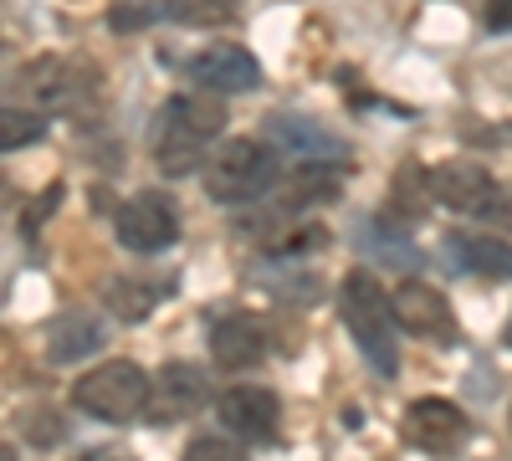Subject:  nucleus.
I'll return each instance as SVG.
<instances>
[{
	"instance_id": "5",
	"label": "nucleus",
	"mask_w": 512,
	"mask_h": 461,
	"mask_svg": "<svg viewBox=\"0 0 512 461\" xmlns=\"http://www.w3.org/2000/svg\"><path fill=\"white\" fill-rule=\"evenodd\" d=\"M431 190L446 211L456 216H472V221H502L512 226V195L482 170L472 159H446L431 170Z\"/></svg>"
},
{
	"instance_id": "10",
	"label": "nucleus",
	"mask_w": 512,
	"mask_h": 461,
	"mask_svg": "<svg viewBox=\"0 0 512 461\" xmlns=\"http://www.w3.org/2000/svg\"><path fill=\"white\" fill-rule=\"evenodd\" d=\"M216 415H221V426H226L231 436L267 441V436L277 431V415H282V405H277V395H272L267 385H231V390L221 395Z\"/></svg>"
},
{
	"instance_id": "6",
	"label": "nucleus",
	"mask_w": 512,
	"mask_h": 461,
	"mask_svg": "<svg viewBox=\"0 0 512 461\" xmlns=\"http://www.w3.org/2000/svg\"><path fill=\"white\" fill-rule=\"evenodd\" d=\"M118 241L128 251H139V257H154V251L164 246H175L180 236V211H175V200H169L164 190H144L134 200H123L118 205Z\"/></svg>"
},
{
	"instance_id": "4",
	"label": "nucleus",
	"mask_w": 512,
	"mask_h": 461,
	"mask_svg": "<svg viewBox=\"0 0 512 461\" xmlns=\"http://www.w3.org/2000/svg\"><path fill=\"white\" fill-rule=\"evenodd\" d=\"M277 185V154L262 139H226L205 164V190L221 205H246Z\"/></svg>"
},
{
	"instance_id": "23",
	"label": "nucleus",
	"mask_w": 512,
	"mask_h": 461,
	"mask_svg": "<svg viewBox=\"0 0 512 461\" xmlns=\"http://www.w3.org/2000/svg\"><path fill=\"white\" fill-rule=\"evenodd\" d=\"M487 26L492 31H512V0H487Z\"/></svg>"
},
{
	"instance_id": "13",
	"label": "nucleus",
	"mask_w": 512,
	"mask_h": 461,
	"mask_svg": "<svg viewBox=\"0 0 512 461\" xmlns=\"http://www.w3.org/2000/svg\"><path fill=\"white\" fill-rule=\"evenodd\" d=\"M456 267L477 272V277H512V241L497 236H477V231H451L446 236Z\"/></svg>"
},
{
	"instance_id": "27",
	"label": "nucleus",
	"mask_w": 512,
	"mask_h": 461,
	"mask_svg": "<svg viewBox=\"0 0 512 461\" xmlns=\"http://www.w3.org/2000/svg\"><path fill=\"white\" fill-rule=\"evenodd\" d=\"M507 426H512V405H507Z\"/></svg>"
},
{
	"instance_id": "21",
	"label": "nucleus",
	"mask_w": 512,
	"mask_h": 461,
	"mask_svg": "<svg viewBox=\"0 0 512 461\" xmlns=\"http://www.w3.org/2000/svg\"><path fill=\"white\" fill-rule=\"evenodd\" d=\"M180 461H246V451L236 441H226V436H195Z\"/></svg>"
},
{
	"instance_id": "26",
	"label": "nucleus",
	"mask_w": 512,
	"mask_h": 461,
	"mask_svg": "<svg viewBox=\"0 0 512 461\" xmlns=\"http://www.w3.org/2000/svg\"><path fill=\"white\" fill-rule=\"evenodd\" d=\"M507 344H512V318H507Z\"/></svg>"
},
{
	"instance_id": "11",
	"label": "nucleus",
	"mask_w": 512,
	"mask_h": 461,
	"mask_svg": "<svg viewBox=\"0 0 512 461\" xmlns=\"http://www.w3.org/2000/svg\"><path fill=\"white\" fill-rule=\"evenodd\" d=\"M210 354H216L221 369H256L267 359V333L246 313H226L216 328H210Z\"/></svg>"
},
{
	"instance_id": "15",
	"label": "nucleus",
	"mask_w": 512,
	"mask_h": 461,
	"mask_svg": "<svg viewBox=\"0 0 512 461\" xmlns=\"http://www.w3.org/2000/svg\"><path fill=\"white\" fill-rule=\"evenodd\" d=\"M431 195H436V190H431V175L420 180L415 164H405L400 180H395L390 205H384V216H400V226H410V221H420V200H431Z\"/></svg>"
},
{
	"instance_id": "3",
	"label": "nucleus",
	"mask_w": 512,
	"mask_h": 461,
	"mask_svg": "<svg viewBox=\"0 0 512 461\" xmlns=\"http://www.w3.org/2000/svg\"><path fill=\"white\" fill-rule=\"evenodd\" d=\"M149 400H154V380L128 359H108V364L88 369L72 385V405L82 415H93V421H108V426L139 421V415L149 410Z\"/></svg>"
},
{
	"instance_id": "14",
	"label": "nucleus",
	"mask_w": 512,
	"mask_h": 461,
	"mask_svg": "<svg viewBox=\"0 0 512 461\" xmlns=\"http://www.w3.org/2000/svg\"><path fill=\"white\" fill-rule=\"evenodd\" d=\"M98 344H103L98 323L82 318V313H67V318L52 323V333H47V354H52L57 364H72V359H82V354H93Z\"/></svg>"
},
{
	"instance_id": "22",
	"label": "nucleus",
	"mask_w": 512,
	"mask_h": 461,
	"mask_svg": "<svg viewBox=\"0 0 512 461\" xmlns=\"http://www.w3.org/2000/svg\"><path fill=\"white\" fill-rule=\"evenodd\" d=\"M52 205H62V185H52V190L41 195V200L31 205V211H26V231H36L41 221H47V216H52Z\"/></svg>"
},
{
	"instance_id": "20",
	"label": "nucleus",
	"mask_w": 512,
	"mask_h": 461,
	"mask_svg": "<svg viewBox=\"0 0 512 461\" xmlns=\"http://www.w3.org/2000/svg\"><path fill=\"white\" fill-rule=\"evenodd\" d=\"M108 308H113L118 318H128V323H139V318H149V308H154V292L139 287V282H113V287H108Z\"/></svg>"
},
{
	"instance_id": "19",
	"label": "nucleus",
	"mask_w": 512,
	"mask_h": 461,
	"mask_svg": "<svg viewBox=\"0 0 512 461\" xmlns=\"http://www.w3.org/2000/svg\"><path fill=\"white\" fill-rule=\"evenodd\" d=\"M236 11V0H169V16L180 26H216Z\"/></svg>"
},
{
	"instance_id": "8",
	"label": "nucleus",
	"mask_w": 512,
	"mask_h": 461,
	"mask_svg": "<svg viewBox=\"0 0 512 461\" xmlns=\"http://www.w3.org/2000/svg\"><path fill=\"white\" fill-rule=\"evenodd\" d=\"M190 77L200 82L205 93H246L262 82V67H256V57L246 47H231V41H216V47H205L190 57Z\"/></svg>"
},
{
	"instance_id": "16",
	"label": "nucleus",
	"mask_w": 512,
	"mask_h": 461,
	"mask_svg": "<svg viewBox=\"0 0 512 461\" xmlns=\"http://www.w3.org/2000/svg\"><path fill=\"white\" fill-rule=\"evenodd\" d=\"M159 385H164V395H169V405H175V410H180V405L195 410V405L205 400V380H200L195 364H164Z\"/></svg>"
},
{
	"instance_id": "12",
	"label": "nucleus",
	"mask_w": 512,
	"mask_h": 461,
	"mask_svg": "<svg viewBox=\"0 0 512 461\" xmlns=\"http://www.w3.org/2000/svg\"><path fill=\"white\" fill-rule=\"evenodd\" d=\"M77 82H88V72H82V67H72L67 57H41V62H31L21 72V93L36 108L57 113V108H67L77 98Z\"/></svg>"
},
{
	"instance_id": "9",
	"label": "nucleus",
	"mask_w": 512,
	"mask_h": 461,
	"mask_svg": "<svg viewBox=\"0 0 512 461\" xmlns=\"http://www.w3.org/2000/svg\"><path fill=\"white\" fill-rule=\"evenodd\" d=\"M405 436L420 446V451H431V456H451L461 451L466 441V415L451 405V400H436V395H425L405 410Z\"/></svg>"
},
{
	"instance_id": "25",
	"label": "nucleus",
	"mask_w": 512,
	"mask_h": 461,
	"mask_svg": "<svg viewBox=\"0 0 512 461\" xmlns=\"http://www.w3.org/2000/svg\"><path fill=\"white\" fill-rule=\"evenodd\" d=\"M88 461H134V456H123V451H98V456H88Z\"/></svg>"
},
{
	"instance_id": "7",
	"label": "nucleus",
	"mask_w": 512,
	"mask_h": 461,
	"mask_svg": "<svg viewBox=\"0 0 512 461\" xmlns=\"http://www.w3.org/2000/svg\"><path fill=\"white\" fill-rule=\"evenodd\" d=\"M395 323L405 328V333H415V339H451L456 333V313H451V303L441 298V292L431 287V282H400L395 292Z\"/></svg>"
},
{
	"instance_id": "24",
	"label": "nucleus",
	"mask_w": 512,
	"mask_h": 461,
	"mask_svg": "<svg viewBox=\"0 0 512 461\" xmlns=\"http://www.w3.org/2000/svg\"><path fill=\"white\" fill-rule=\"evenodd\" d=\"M113 26H118V31H134V26H149V11H134V6H118V11H113Z\"/></svg>"
},
{
	"instance_id": "17",
	"label": "nucleus",
	"mask_w": 512,
	"mask_h": 461,
	"mask_svg": "<svg viewBox=\"0 0 512 461\" xmlns=\"http://www.w3.org/2000/svg\"><path fill=\"white\" fill-rule=\"evenodd\" d=\"M287 195L303 205V200H333L338 195V170H328V164H303L292 180H287Z\"/></svg>"
},
{
	"instance_id": "1",
	"label": "nucleus",
	"mask_w": 512,
	"mask_h": 461,
	"mask_svg": "<svg viewBox=\"0 0 512 461\" xmlns=\"http://www.w3.org/2000/svg\"><path fill=\"white\" fill-rule=\"evenodd\" d=\"M226 134V103L221 98H169L154 129V159L164 175H190Z\"/></svg>"
},
{
	"instance_id": "18",
	"label": "nucleus",
	"mask_w": 512,
	"mask_h": 461,
	"mask_svg": "<svg viewBox=\"0 0 512 461\" xmlns=\"http://www.w3.org/2000/svg\"><path fill=\"white\" fill-rule=\"evenodd\" d=\"M41 134H47V118H41V113H26V108H6V113H0V144H6V149L36 144Z\"/></svg>"
},
{
	"instance_id": "2",
	"label": "nucleus",
	"mask_w": 512,
	"mask_h": 461,
	"mask_svg": "<svg viewBox=\"0 0 512 461\" xmlns=\"http://www.w3.org/2000/svg\"><path fill=\"white\" fill-rule=\"evenodd\" d=\"M338 313H344L349 339L359 344V354L379 369V374H395L400 354H395V298L379 287L374 272H349L344 287H338Z\"/></svg>"
}]
</instances>
